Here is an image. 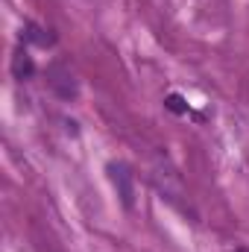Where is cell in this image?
<instances>
[{
    "instance_id": "6da1fadb",
    "label": "cell",
    "mask_w": 249,
    "mask_h": 252,
    "mask_svg": "<svg viewBox=\"0 0 249 252\" xmlns=\"http://www.w3.org/2000/svg\"><path fill=\"white\" fill-rule=\"evenodd\" d=\"M106 170H109V179H112V185L118 190L121 202H124L126 208H132V205H135V182H132L129 167H126L124 161H109Z\"/></svg>"
},
{
    "instance_id": "7a4b0ae2",
    "label": "cell",
    "mask_w": 249,
    "mask_h": 252,
    "mask_svg": "<svg viewBox=\"0 0 249 252\" xmlns=\"http://www.w3.org/2000/svg\"><path fill=\"white\" fill-rule=\"evenodd\" d=\"M47 82H50V88H53L62 100H73V97H76V79H73V73H70L64 64H53V67L47 70Z\"/></svg>"
},
{
    "instance_id": "3957f363",
    "label": "cell",
    "mask_w": 249,
    "mask_h": 252,
    "mask_svg": "<svg viewBox=\"0 0 249 252\" xmlns=\"http://www.w3.org/2000/svg\"><path fill=\"white\" fill-rule=\"evenodd\" d=\"M32 73H35L32 56L27 53V47H18L15 56H12V76H15V79H30Z\"/></svg>"
},
{
    "instance_id": "277c9868",
    "label": "cell",
    "mask_w": 249,
    "mask_h": 252,
    "mask_svg": "<svg viewBox=\"0 0 249 252\" xmlns=\"http://www.w3.org/2000/svg\"><path fill=\"white\" fill-rule=\"evenodd\" d=\"M44 32H47V30H41V27H35V24H27V27H24V41L41 44V47L53 44V35H44Z\"/></svg>"
},
{
    "instance_id": "5b68a950",
    "label": "cell",
    "mask_w": 249,
    "mask_h": 252,
    "mask_svg": "<svg viewBox=\"0 0 249 252\" xmlns=\"http://www.w3.org/2000/svg\"><path fill=\"white\" fill-rule=\"evenodd\" d=\"M164 106H167L173 115H187V103H185L182 94H167V97H164Z\"/></svg>"
},
{
    "instance_id": "8992f818",
    "label": "cell",
    "mask_w": 249,
    "mask_h": 252,
    "mask_svg": "<svg viewBox=\"0 0 249 252\" xmlns=\"http://www.w3.org/2000/svg\"><path fill=\"white\" fill-rule=\"evenodd\" d=\"M238 252H249V250H247V247H238Z\"/></svg>"
}]
</instances>
